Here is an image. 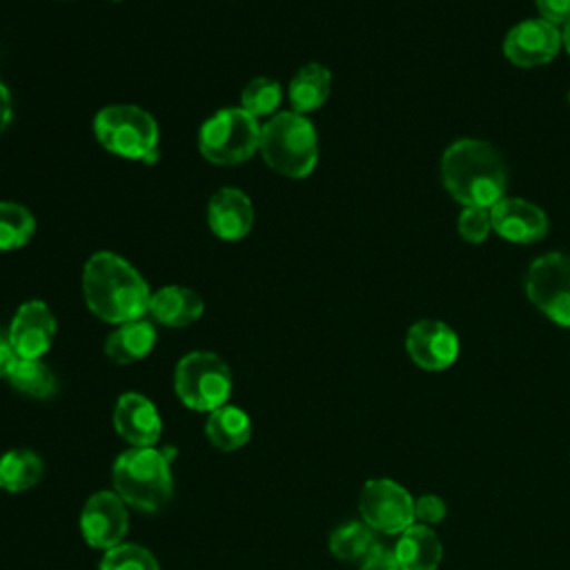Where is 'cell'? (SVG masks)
Masks as SVG:
<instances>
[{
    "instance_id": "obj_1",
    "label": "cell",
    "mask_w": 570,
    "mask_h": 570,
    "mask_svg": "<svg viewBox=\"0 0 570 570\" xmlns=\"http://www.w3.org/2000/svg\"><path fill=\"white\" fill-rule=\"evenodd\" d=\"M82 296L94 316L122 325L142 318L149 309V285L140 272L114 252H96L87 258L80 276Z\"/></svg>"
},
{
    "instance_id": "obj_2",
    "label": "cell",
    "mask_w": 570,
    "mask_h": 570,
    "mask_svg": "<svg viewBox=\"0 0 570 570\" xmlns=\"http://www.w3.org/2000/svg\"><path fill=\"white\" fill-rule=\"evenodd\" d=\"M441 183L463 207L490 209L505 191V160L490 142L461 138L441 156Z\"/></svg>"
},
{
    "instance_id": "obj_3",
    "label": "cell",
    "mask_w": 570,
    "mask_h": 570,
    "mask_svg": "<svg viewBox=\"0 0 570 570\" xmlns=\"http://www.w3.org/2000/svg\"><path fill=\"white\" fill-rule=\"evenodd\" d=\"M114 492L142 512L160 510L174 492L171 454L158 448H131L111 468Z\"/></svg>"
},
{
    "instance_id": "obj_4",
    "label": "cell",
    "mask_w": 570,
    "mask_h": 570,
    "mask_svg": "<svg viewBox=\"0 0 570 570\" xmlns=\"http://www.w3.org/2000/svg\"><path fill=\"white\" fill-rule=\"evenodd\" d=\"M258 151L276 174L305 178L318 163V136L307 116L281 111L261 125Z\"/></svg>"
},
{
    "instance_id": "obj_5",
    "label": "cell",
    "mask_w": 570,
    "mask_h": 570,
    "mask_svg": "<svg viewBox=\"0 0 570 570\" xmlns=\"http://www.w3.org/2000/svg\"><path fill=\"white\" fill-rule=\"evenodd\" d=\"M94 136L102 149L127 160H147L158 151V122L136 105H109L94 116Z\"/></svg>"
},
{
    "instance_id": "obj_6",
    "label": "cell",
    "mask_w": 570,
    "mask_h": 570,
    "mask_svg": "<svg viewBox=\"0 0 570 570\" xmlns=\"http://www.w3.org/2000/svg\"><path fill=\"white\" fill-rule=\"evenodd\" d=\"M261 125L243 107L212 114L198 129V151L214 165H238L258 151Z\"/></svg>"
},
{
    "instance_id": "obj_7",
    "label": "cell",
    "mask_w": 570,
    "mask_h": 570,
    "mask_svg": "<svg viewBox=\"0 0 570 570\" xmlns=\"http://www.w3.org/2000/svg\"><path fill=\"white\" fill-rule=\"evenodd\" d=\"M174 387L183 405L196 412H214L232 394V372L214 352L185 354L174 372Z\"/></svg>"
},
{
    "instance_id": "obj_8",
    "label": "cell",
    "mask_w": 570,
    "mask_h": 570,
    "mask_svg": "<svg viewBox=\"0 0 570 570\" xmlns=\"http://www.w3.org/2000/svg\"><path fill=\"white\" fill-rule=\"evenodd\" d=\"M523 287L539 312L557 325L570 327V254L550 252L534 258Z\"/></svg>"
},
{
    "instance_id": "obj_9",
    "label": "cell",
    "mask_w": 570,
    "mask_h": 570,
    "mask_svg": "<svg viewBox=\"0 0 570 570\" xmlns=\"http://www.w3.org/2000/svg\"><path fill=\"white\" fill-rule=\"evenodd\" d=\"M358 512L374 532L401 534L414 523V499L392 479H370L361 490Z\"/></svg>"
},
{
    "instance_id": "obj_10",
    "label": "cell",
    "mask_w": 570,
    "mask_h": 570,
    "mask_svg": "<svg viewBox=\"0 0 570 570\" xmlns=\"http://www.w3.org/2000/svg\"><path fill=\"white\" fill-rule=\"evenodd\" d=\"M125 505L127 503L109 490H100L87 499L80 512V530L91 548L109 550L122 543L129 528Z\"/></svg>"
},
{
    "instance_id": "obj_11",
    "label": "cell",
    "mask_w": 570,
    "mask_h": 570,
    "mask_svg": "<svg viewBox=\"0 0 570 570\" xmlns=\"http://www.w3.org/2000/svg\"><path fill=\"white\" fill-rule=\"evenodd\" d=\"M561 49V33L554 24L532 18L514 24L503 40L505 58L517 67L548 65Z\"/></svg>"
},
{
    "instance_id": "obj_12",
    "label": "cell",
    "mask_w": 570,
    "mask_h": 570,
    "mask_svg": "<svg viewBox=\"0 0 570 570\" xmlns=\"http://www.w3.org/2000/svg\"><path fill=\"white\" fill-rule=\"evenodd\" d=\"M405 350L410 358L423 370H445L459 356V336L441 321H416L405 334Z\"/></svg>"
},
{
    "instance_id": "obj_13",
    "label": "cell",
    "mask_w": 570,
    "mask_h": 570,
    "mask_svg": "<svg viewBox=\"0 0 570 570\" xmlns=\"http://www.w3.org/2000/svg\"><path fill=\"white\" fill-rule=\"evenodd\" d=\"M7 334L20 358H40L56 336L53 312L45 301H27L16 309Z\"/></svg>"
},
{
    "instance_id": "obj_14",
    "label": "cell",
    "mask_w": 570,
    "mask_h": 570,
    "mask_svg": "<svg viewBox=\"0 0 570 570\" xmlns=\"http://www.w3.org/2000/svg\"><path fill=\"white\" fill-rule=\"evenodd\" d=\"M492 229L508 243H537L548 234L546 212L523 198H501L490 207Z\"/></svg>"
},
{
    "instance_id": "obj_15",
    "label": "cell",
    "mask_w": 570,
    "mask_h": 570,
    "mask_svg": "<svg viewBox=\"0 0 570 570\" xmlns=\"http://www.w3.org/2000/svg\"><path fill=\"white\" fill-rule=\"evenodd\" d=\"M114 428L134 448H151L160 439L163 421L147 396L125 392L114 407Z\"/></svg>"
},
{
    "instance_id": "obj_16",
    "label": "cell",
    "mask_w": 570,
    "mask_h": 570,
    "mask_svg": "<svg viewBox=\"0 0 570 570\" xmlns=\"http://www.w3.org/2000/svg\"><path fill=\"white\" fill-rule=\"evenodd\" d=\"M207 225L220 240H240L254 227V207L245 191L220 187L207 205Z\"/></svg>"
},
{
    "instance_id": "obj_17",
    "label": "cell",
    "mask_w": 570,
    "mask_h": 570,
    "mask_svg": "<svg viewBox=\"0 0 570 570\" xmlns=\"http://www.w3.org/2000/svg\"><path fill=\"white\" fill-rule=\"evenodd\" d=\"M205 312V301L191 287L183 285H165L151 292L149 309L151 318L167 327H187L198 321Z\"/></svg>"
},
{
    "instance_id": "obj_18",
    "label": "cell",
    "mask_w": 570,
    "mask_h": 570,
    "mask_svg": "<svg viewBox=\"0 0 570 570\" xmlns=\"http://www.w3.org/2000/svg\"><path fill=\"white\" fill-rule=\"evenodd\" d=\"M394 557L401 570H436L443 559V546L430 525L412 523L399 534Z\"/></svg>"
},
{
    "instance_id": "obj_19",
    "label": "cell",
    "mask_w": 570,
    "mask_h": 570,
    "mask_svg": "<svg viewBox=\"0 0 570 570\" xmlns=\"http://www.w3.org/2000/svg\"><path fill=\"white\" fill-rule=\"evenodd\" d=\"M156 345V327L151 321L136 318L118 325L105 341V354L120 365L136 363L145 358Z\"/></svg>"
},
{
    "instance_id": "obj_20",
    "label": "cell",
    "mask_w": 570,
    "mask_h": 570,
    "mask_svg": "<svg viewBox=\"0 0 570 570\" xmlns=\"http://www.w3.org/2000/svg\"><path fill=\"white\" fill-rule=\"evenodd\" d=\"M332 89V71L321 62H307L303 65L287 85V98L292 105V111L296 114H309L318 109Z\"/></svg>"
},
{
    "instance_id": "obj_21",
    "label": "cell",
    "mask_w": 570,
    "mask_h": 570,
    "mask_svg": "<svg viewBox=\"0 0 570 570\" xmlns=\"http://www.w3.org/2000/svg\"><path fill=\"white\" fill-rule=\"evenodd\" d=\"M205 434L216 450L234 452V450H240L249 441L252 421L245 410L225 403L218 410L209 412L207 423H205Z\"/></svg>"
},
{
    "instance_id": "obj_22",
    "label": "cell",
    "mask_w": 570,
    "mask_h": 570,
    "mask_svg": "<svg viewBox=\"0 0 570 570\" xmlns=\"http://www.w3.org/2000/svg\"><path fill=\"white\" fill-rule=\"evenodd\" d=\"M42 472V459L33 450L18 448L0 456V488L7 492H24L33 488Z\"/></svg>"
},
{
    "instance_id": "obj_23",
    "label": "cell",
    "mask_w": 570,
    "mask_h": 570,
    "mask_svg": "<svg viewBox=\"0 0 570 570\" xmlns=\"http://www.w3.org/2000/svg\"><path fill=\"white\" fill-rule=\"evenodd\" d=\"M7 381L24 396L51 399L58 392V379L40 358H20Z\"/></svg>"
},
{
    "instance_id": "obj_24",
    "label": "cell",
    "mask_w": 570,
    "mask_h": 570,
    "mask_svg": "<svg viewBox=\"0 0 570 570\" xmlns=\"http://www.w3.org/2000/svg\"><path fill=\"white\" fill-rule=\"evenodd\" d=\"M376 546L374 530L365 521H347L330 534V552L341 561H363Z\"/></svg>"
},
{
    "instance_id": "obj_25",
    "label": "cell",
    "mask_w": 570,
    "mask_h": 570,
    "mask_svg": "<svg viewBox=\"0 0 570 570\" xmlns=\"http://www.w3.org/2000/svg\"><path fill=\"white\" fill-rule=\"evenodd\" d=\"M36 232L33 214L20 205L0 200V252H13L24 247Z\"/></svg>"
},
{
    "instance_id": "obj_26",
    "label": "cell",
    "mask_w": 570,
    "mask_h": 570,
    "mask_svg": "<svg viewBox=\"0 0 570 570\" xmlns=\"http://www.w3.org/2000/svg\"><path fill=\"white\" fill-rule=\"evenodd\" d=\"M283 98L281 85L274 78L267 76H258L252 78L243 91H240V107L252 114L256 120L258 118H272L274 111L278 109Z\"/></svg>"
},
{
    "instance_id": "obj_27",
    "label": "cell",
    "mask_w": 570,
    "mask_h": 570,
    "mask_svg": "<svg viewBox=\"0 0 570 570\" xmlns=\"http://www.w3.org/2000/svg\"><path fill=\"white\" fill-rule=\"evenodd\" d=\"M98 570H160L156 557L136 543H118L105 552Z\"/></svg>"
},
{
    "instance_id": "obj_28",
    "label": "cell",
    "mask_w": 570,
    "mask_h": 570,
    "mask_svg": "<svg viewBox=\"0 0 570 570\" xmlns=\"http://www.w3.org/2000/svg\"><path fill=\"white\" fill-rule=\"evenodd\" d=\"M490 229H492L490 209H485V207H463L461 209V214L456 218V232L463 240L479 245L488 238Z\"/></svg>"
},
{
    "instance_id": "obj_29",
    "label": "cell",
    "mask_w": 570,
    "mask_h": 570,
    "mask_svg": "<svg viewBox=\"0 0 570 570\" xmlns=\"http://www.w3.org/2000/svg\"><path fill=\"white\" fill-rule=\"evenodd\" d=\"M448 514V505L436 494H421L414 499V519L423 525H434L443 521Z\"/></svg>"
},
{
    "instance_id": "obj_30",
    "label": "cell",
    "mask_w": 570,
    "mask_h": 570,
    "mask_svg": "<svg viewBox=\"0 0 570 570\" xmlns=\"http://www.w3.org/2000/svg\"><path fill=\"white\" fill-rule=\"evenodd\" d=\"M541 20L550 24H566L570 20V0H534Z\"/></svg>"
},
{
    "instance_id": "obj_31",
    "label": "cell",
    "mask_w": 570,
    "mask_h": 570,
    "mask_svg": "<svg viewBox=\"0 0 570 570\" xmlns=\"http://www.w3.org/2000/svg\"><path fill=\"white\" fill-rule=\"evenodd\" d=\"M361 570H401V566L396 563V557L392 550L376 546L363 561H361Z\"/></svg>"
},
{
    "instance_id": "obj_32",
    "label": "cell",
    "mask_w": 570,
    "mask_h": 570,
    "mask_svg": "<svg viewBox=\"0 0 570 570\" xmlns=\"http://www.w3.org/2000/svg\"><path fill=\"white\" fill-rule=\"evenodd\" d=\"M18 361H20V356H18L16 347L11 345V341H9V334L0 332V376L7 379Z\"/></svg>"
},
{
    "instance_id": "obj_33",
    "label": "cell",
    "mask_w": 570,
    "mask_h": 570,
    "mask_svg": "<svg viewBox=\"0 0 570 570\" xmlns=\"http://www.w3.org/2000/svg\"><path fill=\"white\" fill-rule=\"evenodd\" d=\"M13 118V105H11V94L9 89L0 82V134L9 127Z\"/></svg>"
},
{
    "instance_id": "obj_34",
    "label": "cell",
    "mask_w": 570,
    "mask_h": 570,
    "mask_svg": "<svg viewBox=\"0 0 570 570\" xmlns=\"http://www.w3.org/2000/svg\"><path fill=\"white\" fill-rule=\"evenodd\" d=\"M561 45L566 47V51L570 53V20L563 24V31H561Z\"/></svg>"
},
{
    "instance_id": "obj_35",
    "label": "cell",
    "mask_w": 570,
    "mask_h": 570,
    "mask_svg": "<svg viewBox=\"0 0 570 570\" xmlns=\"http://www.w3.org/2000/svg\"><path fill=\"white\" fill-rule=\"evenodd\" d=\"M114 2H122V0H114Z\"/></svg>"
}]
</instances>
